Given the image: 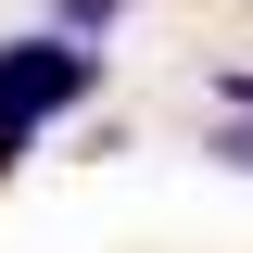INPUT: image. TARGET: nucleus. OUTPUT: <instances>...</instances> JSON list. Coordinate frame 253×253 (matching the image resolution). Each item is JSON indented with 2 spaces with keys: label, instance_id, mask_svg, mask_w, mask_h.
Segmentation results:
<instances>
[{
  "label": "nucleus",
  "instance_id": "nucleus-5",
  "mask_svg": "<svg viewBox=\"0 0 253 253\" xmlns=\"http://www.w3.org/2000/svg\"><path fill=\"white\" fill-rule=\"evenodd\" d=\"M13 165H26V152H13V139H0V177H13Z\"/></svg>",
  "mask_w": 253,
  "mask_h": 253
},
{
  "label": "nucleus",
  "instance_id": "nucleus-4",
  "mask_svg": "<svg viewBox=\"0 0 253 253\" xmlns=\"http://www.w3.org/2000/svg\"><path fill=\"white\" fill-rule=\"evenodd\" d=\"M203 152H215V165H241V177H253V126H203Z\"/></svg>",
  "mask_w": 253,
  "mask_h": 253
},
{
  "label": "nucleus",
  "instance_id": "nucleus-1",
  "mask_svg": "<svg viewBox=\"0 0 253 253\" xmlns=\"http://www.w3.org/2000/svg\"><path fill=\"white\" fill-rule=\"evenodd\" d=\"M101 76H114V63H101V51H76V38H51V26L0 38V139H13V152H38V126L89 114V101H101Z\"/></svg>",
  "mask_w": 253,
  "mask_h": 253
},
{
  "label": "nucleus",
  "instance_id": "nucleus-3",
  "mask_svg": "<svg viewBox=\"0 0 253 253\" xmlns=\"http://www.w3.org/2000/svg\"><path fill=\"white\" fill-rule=\"evenodd\" d=\"M203 101H215V126H253V63H203Z\"/></svg>",
  "mask_w": 253,
  "mask_h": 253
},
{
  "label": "nucleus",
  "instance_id": "nucleus-2",
  "mask_svg": "<svg viewBox=\"0 0 253 253\" xmlns=\"http://www.w3.org/2000/svg\"><path fill=\"white\" fill-rule=\"evenodd\" d=\"M139 0H51V38H76V51H101V26H126Z\"/></svg>",
  "mask_w": 253,
  "mask_h": 253
}]
</instances>
